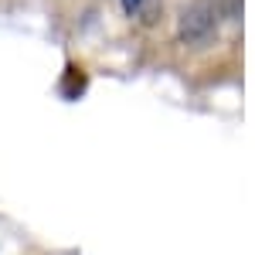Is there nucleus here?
<instances>
[{
	"label": "nucleus",
	"instance_id": "obj_1",
	"mask_svg": "<svg viewBox=\"0 0 255 255\" xmlns=\"http://www.w3.org/2000/svg\"><path fill=\"white\" fill-rule=\"evenodd\" d=\"M221 14L215 10L211 0H191L187 7H180L177 14V41L187 48H204L218 38Z\"/></svg>",
	"mask_w": 255,
	"mask_h": 255
},
{
	"label": "nucleus",
	"instance_id": "obj_2",
	"mask_svg": "<svg viewBox=\"0 0 255 255\" xmlns=\"http://www.w3.org/2000/svg\"><path fill=\"white\" fill-rule=\"evenodd\" d=\"M225 20H242V0H211Z\"/></svg>",
	"mask_w": 255,
	"mask_h": 255
},
{
	"label": "nucleus",
	"instance_id": "obj_3",
	"mask_svg": "<svg viewBox=\"0 0 255 255\" xmlns=\"http://www.w3.org/2000/svg\"><path fill=\"white\" fill-rule=\"evenodd\" d=\"M139 7H143V0H123V10L126 14H136Z\"/></svg>",
	"mask_w": 255,
	"mask_h": 255
}]
</instances>
